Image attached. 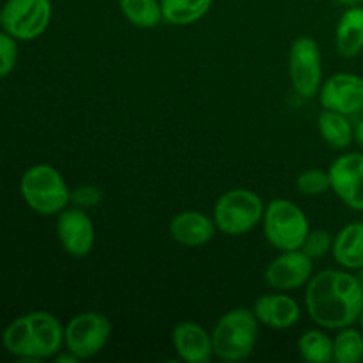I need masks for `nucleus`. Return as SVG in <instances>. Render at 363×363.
Masks as SVG:
<instances>
[{
	"instance_id": "obj_1",
	"label": "nucleus",
	"mask_w": 363,
	"mask_h": 363,
	"mask_svg": "<svg viewBox=\"0 0 363 363\" xmlns=\"http://www.w3.org/2000/svg\"><path fill=\"white\" fill-rule=\"evenodd\" d=\"M305 308L319 328L353 326L363 311V284L350 269L319 272L307 284Z\"/></svg>"
},
{
	"instance_id": "obj_2",
	"label": "nucleus",
	"mask_w": 363,
	"mask_h": 363,
	"mask_svg": "<svg viewBox=\"0 0 363 363\" xmlns=\"http://www.w3.org/2000/svg\"><path fill=\"white\" fill-rule=\"evenodd\" d=\"M2 346L20 362L55 358L64 346V326L50 312H30L9 323L2 333Z\"/></svg>"
},
{
	"instance_id": "obj_3",
	"label": "nucleus",
	"mask_w": 363,
	"mask_h": 363,
	"mask_svg": "<svg viewBox=\"0 0 363 363\" xmlns=\"http://www.w3.org/2000/svg\"><path fill=\"white\" fill-rule=\"evenodd\" d=\"M259 337V321L254 311L236 307L225 312L213 328V350L222 362H243L254 353Z\"/></svg>"
},
{
	"instance_id": "obj_4",
	"label": "nucleus",
	"mask_w": 363,
	"mask_h": 363,
	"mask_svg": "<svg viewBox=\"0 0 363 363\" xmlns=\"http://www.w3.org/2000/svg\"><path fill=\"white\" fill-rule=\"evenodd\" d=\"M20 194L32 211L45 216L59 215L71 202L66 179L48 163H38L25 170L20 179Z\"/></svg>"
},
{
	"instance_id": "obj_5",
	"label": "nucleus",
	"mask_w": 363,
	"mask_h": 363,
	"mask_svg": "<svg viewBox=\"0 0 363 363\" xmlns=\"http://www.w3.org/2000/svg\"><path fill=\"white\" fill-rule=\"evenodd\" d=\"M264 201L248 188H233L218 197L213 208L216 229L227 236H243L262 223Z\"/></svg>"
},
{
	"instance_id": "obj_6",
	"label": "nucleus",
	"mask_w": 363,
	"mask_h": 363,
	"mask_svg": "<svg viewBox=\"0 0 363 363\" xmlns=\"http://www.w3.org/2000/svg\"><path fill=\"white\" fill-rule=\"evenodd\" d=\"M262 230L268 243L279 252L300 250L311 233L307 215L289 199H273L264 209Z\"/></svg>"
},
{
	"instance_id": "obj_7",
	"label": "nucleus",
	"mask_w": 363,
	"mask_h": 363,
	"mask_svg": "<svg viewBox=\"0 0 363 363\" xmlns=\"http://www.w3.org/2000/svg\"><path fill=\"white\" fill-rule=\"evenodd\" d=\"M112 337V323L99 312H82L64 326V346L78 360L101 353Z\"/></svg>"
},
{
	"instance_id": "obj_8",
	"label": "nucleus",
	"mask_w": 363,
	"mask_h": 363,
	"mask_svg": "<svg viewBox=\"0 0 363 363\" xmlns=\"http://www.w3.org/2000/svg\"><path fill=\"white\" fill-rule=\"evenodd\" d=\"M50 0H7L2 6V27L16 41H34L52 21Z\"/></svg>"
},
{
	"instance_id": "obj_9",
	"label": "nucleus",
	"mask_w": 363,
	"mask_h": 363,
	"mask_svg": "<svg viewBox=\"0 0 363 363\" xmlns=\"http://www.w3.org/2000/svg\"><path fill=\"white\" fill-rule=\"evenodd\" d=\"M289 77L298 96L311 99L323 85V57L312 38L294 39L289 50Z\"/></svg>"
},
{
	"instance_id": "obj_10",
	"label": "nucleus",
	"mask_w": 363,
	"mask_h": 363,
	"mask_svg": "<svg viewBox=\"0 0 363 363\" xmlns=\"http://www.w3.org/2000/svg\"><path fill=\"white\" fill-rule=\"evenodd\" d=\"M332 190L353 211H363V152H344L328 169Z\"/></svg>"
},
{
	"instance_id": "obj_11",
	"label": "nucleus",
	"mask_w": 363,
	"mask_h": 363,
	"mask_svg": "<svg viewBox=\"0 0 363 363\" xmlns=\"http://www.w3.org/2000/svg\"><path fill=\"white\" fill-rule=\"evenodd\" d=\"M319 103L323 108L357 116L363 112V77L353 73H337L323 82L319 89Z\"/></svg>"
},
{
	"instance_id": "obj_12",
	"label": "nucleus",
	"mask_w": 363,
	"mask_h": 363,
	"mask_svg": "<svg viewBox=\"0 0 363 363\" xmlns=\"http://www.w3.org/2000/svg\"><path fill=\"white\" fill-rule=\"evenodd\" d=\"M312 273H314L312 259L303 250H287L280 252L269 262L264 272V282L273 291L287 293L307 286L308 280L312 279Z\"/></svg>"
},
{
	"instance_id": "obj_13",
	"label": "nucleus",
	"mask_w": 363,
	"mask_h": 363,
	"mask_svg": "<svg viewBox=\"0 0 363 363\" xmlns=\"http://www.w3.org/2000/svg\"><path fill=\"white\" fill-rule=\"evenodd\" d=\"M57 238L71 257H85L91 254L96 241V229L91 216L82 208H66L59 213L55 223Z\"/></svg>"
},
{
	"instance_id": "obj_14",
	"label": "nucleus",
	"mask_w": 363,
	"mask_h": 363,
	"mask_svg": "<svg viewBox=\"0 0 363 363\" xmlns=\"http://www.w3.org/2000/svg\"><path fill=\"white\" fill-rule=\"evenodd\" d=\"M255 318L259 325L273 330H289L296 326L301 319V307L293 296L282 293L262 294L254 301Z\"/></svg>"
},
{
	"instance_id": "obj_15",
	"label": "nucleus",
	"mask_w": 363,
	"mask_h": 363,
	"mask_svg": "<svg viewBox=\"0 0 363 363\" xmlns=\"http://www.w3.org/2000/svg\"><path fill=\"white\" fill-rule=\"evenodd\" d=\"M177 358L186 363H208L215 357L211 333L194 321H181L172 330Z\"/></svg>"
},
{
	"instance_id": "obj_16",
	"label": "nucleus",
	"mask_w": 363,
	"mask_h": 363,
	"mask_svg": "<svg viewBox=\"0 0 363 363\" xmlns=\"http://www.w3.org/2000/svg\"><path fill=\"white\" fill-rule=\"evenodd\" d=\"M170 236L183 247H202L216 234V223L211 216L201 211H181L170 220Z\"/></svg>"
},
{
	"instance_id": "obj_17",
	"label": "nucleus",
	"mask_w": 363,
	"mask_h": 363,
	"mask_svg": "<svg viewBox=\"0 0 363 363\" xmlns=\"http://www.w3.org/2000/svg\"><path fill=\"white\" fill-rule=\"evenodd\" d=\"M332 255L339 266L358 272L363 266V222L347 223L333 236Z\"/></svg>"
},
{
	"instance_id": "obj_18",
	"label": "nucleus",
	"mask_w": 363,
	"mask_h": 363,
	"mask_svg": "<svg viewBox=\"0 0 363 363\" xmlns=\"http://www.w3.org/2000/svg\"><path fill=\"white\" fill-rule=\"evenodd\" d=\"M337 52L346 59L360 55L363 52V7L350 6L339 18L335 28Z\"/></svg>"
},
{
	"instance_id": "obj_19",
	"label": "nucleus",
	"mask_w": 363,
	"mask_h": 363,
	"mask_svg": "<svg viewBox=\"0 0 363 363\" xmlns=\"http://www.w3.org/2000/svg\"><path fill=\"white\" fill-rule=\"evenodd\" d=\"M318 128L323 140L333 149H347L354 140V128L347 116L333 110H323L318 116Z\"/></svg>"
},
{
	"instance_id": "obj_20",
	"label": "nucleus",
	"mask_w": 363,
	"mask_h": 363,
	"mask_svg": "<svg viewBox=\"0 0 363 363\" xmlns=\"http://www.w3.org/2000/svg\"><path fill=\"white\" fill-rule=\"evenodd\" d=\"M163 20L174 27H188L209 13L213 0H160Z\"/></svg>"
},
{
	"instance_id": "obj_21",
	"label": "nucleus",
	"mask_w": 363,
	"mask_h": 363,
	"mask_svg": "<svg viewBox=\"0 0 363 363\" xmlns=\"http://www.w3.org/2000/svg\"><path fill=\"white\" fill-rule=\"evenodd\" d=\"M119 9L137 28H155L163 20L160 0H119Z\"/></svg>"
},
{
	"instance_id": "obj_22",
	"label": "nucleus",
	"mask_w": 363,
	"mask_h": 363,
	"mask_svg": "<svg viewBox=\"0 0 363 363\" xmlns=\"http://www.w3.org/2000/svg\"><path fill=\"white\" fill-rule=\"evenodd\" d=\"M298 353L305 362L330 363L333 362V339L323 330H307L298 339Z\"/></svg>"
},
{
	"instance_id": "obj_23",
	"label": "nucleus",
	"mask_w": 363,
	"mask_h": 363,
	"mask_svg": "<svg viewBox=\"0 0 363 363\" xmlns=\"http://www.w3.org/2000/svg\"><path fill=\"white\" fill-rule=\"evenodd\" d=\"M333 339V362L360 363L363 360V333L353 326L337 330Z\"/></svg>"
},
{
	"instance_id": "obj_24",
	"label": "nucleus",
	"mask_w": 363,
	"mask_h": 363,
	"mask_svg": "<svg viewBox=\"0 0 363 363\" xmlns=\"http://www.w3.org/2000/svg\"><path fill=\"white\" fill-rule=\"evenodd\" d=\"M296 188L305 197H319L325 191L332 190V184H330L328 172L321 169H308L298 176Z\"/></svg>"
},
{
	"instance_id": "obj_25",
	"label": "nucleus",
	"mask_w": 363,
	"mask_h": 363,
	"mask_svg": "<svg viewBox=\"0 0 363 363\" xmlns=\"http://www.w3.org/2000/svg\"><path fill=\"white\" fill-rule=\"evenodd\" d=\"M332 247H333L332 234L325 229H315L307 234V238H305L300 250H303L305 254L314 261V259H323L325 255H328L330 252H332Z\"/></svg>"
},
{
	"instance_id": "obj_26",
	"label": "nucleus",
	"mask_w": 363,
	"mask_h": 363,
	"mask_svg": "<svg viewBox=\"0 0 363 363\" xmlns=\"http://www.w3.org/2000/svg\"><path fill=\"white\" fill-rule=\"evenodd\" d=\"M18 62V43L7 32H0V78L13 73Z\"/></svg>"
},
{
	"instance_id": "obj_27",
	"label": "nucleus",
	"mask_w": 363,
	"mask_h": 363,
	"mask_svg": "<svg viewBox=\"0 0 363 363\" xmlns=\"http://www.w3.org/2000/svg\"><path fill=\"white\" fill-rule=\"evenodd\" d=\"M101 201V190H99L98 186H92V184H84V186H78L71 191V202L82 209L94 208V206H98Z\"/></svg>"
},
{
	"instance_id": "obj_28",
	"label": "nucleus",
	"mask_w": 363,
	"mask_h": 363,
	"mask_svg": "<svg viewBox=\"0 0 363 363\" xmlns=\"http://www.w3.org/2000/svg\"><path fill=\"white\" fill-rule=\"evenodd\" d=\"M53 360L59 362V363H77V362H80L77 357H74L73 353H71V351H67V350H66V353H59V354H57V357L53 358Z\"/></svg>"
},
{
	"instance_id": "obj_29",
	"label": "nucleus",
	"mask_w": 363,
	"mask_h": 363,
	"mask_svg": "<svg viewBox=\"0 0 363 363\" xmlns=\"http://www.w3.org/2000/svg\"><path fill=\"white\" fill-rule=\"evenodd\" d=\"M354 140H357L358 145L363 149V117L358 121L357 126H354Z\"/></svg>"
},
{
	"instance_id": "obj_30",
	"label": "nucleus",
	"mask_w": 363,
	"mask_h": 363,
	"mask_svg": "<svg viewBox=\"0 0 363 363\" xmlns=\"http://www.w3.org/2000/svg\"><path fill=\"white\" fill-rule=\"evenodd\" d=\"M333 2H335V4H340V6L350 7V6H358V4H360L362 0H333Z\"/></svg>"
},
{
	"instance_id": "obj_31",
	"label": "nucleus",
	"mask_w": 363,
	"mask_h": 363,
	"mask_svg": "<svg viewBox=\"0 0 363 363\" xmlns=\"http://www.w3.org/2000/svg\"><path fill=\"white\" fill-rule=\"evenodd\" d=\"M358 325H360V330H362V333H363V311L360 312V318H358Z\"/></svg>"
},
{
	"instance_id": "obj_32",
	"label": "nucleus",
	"mask_w": 363,
	"mask_h": 363,
	"mask_svg": "<svg viewBox=\"0 0 363 363\" xmlns=\"http://www.w3.org/2000/svg\"><path fill=\"white\" fill-rule=\"evenodd\" d=\"M358 280H360V282L363 284V266H362V268L360 269H358Z\"/></svg>"
},
{
	"instance_id": "obj_33",
	"label": "nucleus",
	"mask_w": 363,
	"mask_h": 363,
	"mask_svg": "<svg viewBox=\"0 0 363 363\" xmlns=\"http://www.w3.org/2000/svg\"><path fill=\"white\" fill-rule=\"evenodd\" d=\"M0 27H2V7H0Z\"/></svg>"
}]
</instances>
